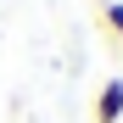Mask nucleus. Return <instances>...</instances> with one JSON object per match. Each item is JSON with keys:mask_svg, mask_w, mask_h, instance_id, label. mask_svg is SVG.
<instances>
[{"mask_svg": "<svg viewBox=\"0 0 123 123\" xmlns=\"http://www.w3.org/2000/svg\"><path fill=\"white\" fill-rule=\"evenodd\" d=\"M123 117V78H106L95 90V123H117Z\"/></svg>", "mask_w": 123, "mask_h": 123, "instance_id": "nucleus-1", "label": "nucleus"}, {"mask_svg": "<svg viewBox=\"0 0 123 123\" xmlns=\"http://www.w3.org/2000/svg\"><path fill=\"white\" fill-rule=\"evenodd\" d=\"M101 17H106V28H112V39L123 45V0H106V6H101Z\"/></svg>", "mask_w": 123, "mask_h": 123, "instance_id": "nucleus-2", "label": "nucleus"}]
</instances>
